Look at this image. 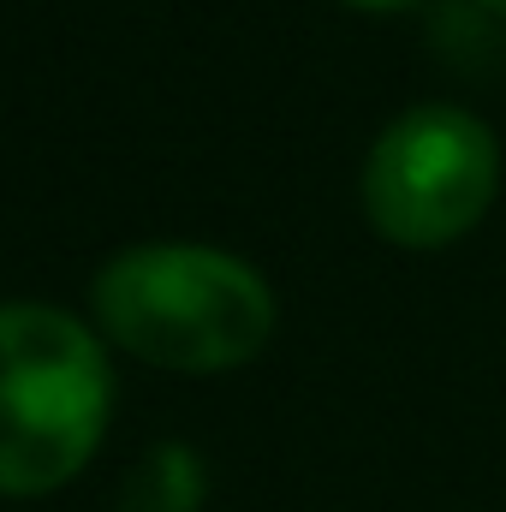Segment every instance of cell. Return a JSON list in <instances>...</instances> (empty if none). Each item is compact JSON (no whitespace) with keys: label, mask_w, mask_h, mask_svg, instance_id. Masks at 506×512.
<instances>
[{"label":"cell","mask_w":506,"mask_h":512,"mask_svg":"<svg viewBox=\"0 0 506 512\" xmlns=\"http://www.w3.org/2000/svg\"><path fill=\"white\" fill-rule=\"evenodd\" d=\"M483 12H495V18H506V0H477Z\"/></svg>","instance_id":"obj_6"},{"label":"cell","mask_w":506,"mask_h":512,"mask_svg":"<svg viewBox=\"0 0 506 512\" xmlns=\"http://www.w3.org/2000/svg\"><path fill=\"white\" fill-rule=\"evenodd\" d=\"M114 370L96 328L60 304H0V495L66 489L102 447Z\"/></svg>","instance_id":"obj_2"},{"label":"cell","mask_w":506,"mask_h":512,"mask_svg":"<svg viewBox=\"0 0 506 512\" xmlns=\"http://www.w3.org/2000/svg\"><path fill=\"white\" fill-rule=\"evenodd\" d=\"M203 501H209V465L185 441H155L120 489V512H203Z\"/></svg>","instance_id":"obj_4"},{"label":"cell","mask_w":506,"mask_h":512,"mask_svg":"<svg viewBox=\"0 0 506 512\" xmlns=\"http://www.w3.org/2000/svg\"><path fill=\"white\" fill-rule=\"evenodd\" d=\"M90 304L120 352L173 376L245 370L280 322L262 268L215 245H131L102 262Z\"/></svg>","instance_id":"obj_1"},{"label":"cell","mask_w":506,"mask_h":512,"mask_svg":"<svg viewBox=\"0 0 506 512\" xmlns=\"http://www.w3.org/2000/svg\"><path fill=\"white\" fill-rule=\"evenodd\" d=\"M364 215L399 251H447L483 227L501 191V143L471 108H405L364 155Z\"/></svg>","instance_id":"obj_3"},{"label":"cell","mask_w":506,"mask_h":512,"mask_svg":"<svg viewBox=\"0 0 506 512\" xmlns=\"http://www.w3.org/2000/svg\"><path fill=\"white\" fill-rule=\"evenodd\" d=\"M346 6H358V12H411L423 0H346Z\"/></svg>","instance_id":"obj_5"}]
</instances>
